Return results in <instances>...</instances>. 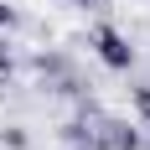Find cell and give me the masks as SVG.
I'll use <instances>...</instances> for the list:
<instances>
[{
  "instance_id": "1",
  "label": "cell",
  "mask_w": 150,
  "mask_h": 150,
  "mask_svg": "<svg viewBox=\"0 0 150 150\" xmlns=\"http://www.w3.org/2000/svg\"><path fill=\"white\" fill-rule=\"evenodd\" d=\"M88 42H93V52H98L104 67H114V73H129V67H135V47H129V36H124L119 26L98 21V26L88 31Z\"/></svg>"
},
{
  "instance_id": "8",
  "label": "cell",
  "mask_w": 150,
  "mask_h": 150,
  "mask_svg": "<svg viewBox=\"0 0 150 150\" xmlns=\"http://www.w3.org/2000/svg\"><path fill=\"white\" fill-rule=\"evenodd\" d=\"M73 150H93V140H88V145H73Z\"/></svg>"
},
{
  "instance_id": "4",
  "label": "cell",
  "mask_w": 150,
  "mask_h": 150,
  "mask_svg": "<svg viewBox=\"0 0 150 150\" xmlns=\"http://www.w3.org/2000/svg\"><path fill=\"white\" fill-rule=\"evenodd\" d=\"M0 140H5V145H11V150H26V135H21V129H5V135H0Z\"/></svg>"
},
{
  "instance_id": "3",
  "label": "cell",
  "mask_w": 150,
  "mask_h": 150,
  "mask_svg": "<svg viewBox=\"0 0 150 150\" xmlns=\"http://www.w3.org/2000/svg\"><path fill=\"white\" fill-rule=\"evenodd\" d=\"M135 109H140V119L150 124V88H135Z\"/></svg>"
},
{
  "instance_id": "5",
  "label": "cell",
  "mask_w": 150,
  "mask_h": 150,
  "mask_svg": "<svg viewBox=\"0 0 150 150\" xmlns=\"http://www.w3.org/2000/svg\"><path fill=\"white\" fill-rule=\"evenodd\" d=\"M11 73V47H5V36H0V78Z\"/></svg>"
},
{
  "instance_id": "2",
  "label": "cell",
  "mask_w": 150,
  "mask_h": 150,
  "mask_svg": "<svg viewBox=\"0 0 150 150\" xmlns=\"http://www.w3.org/2000/svg\"><path fill=\"white\" fill-rule=\"evenodd\" d=\"M93 150H140V135L129 129V124H98L93 129Z\"/></svg>"
},
{
  "instance_id": "7",
  "label": "cell",
  "mask_w": 150,
  "mask_h": 150,
  "mask_svg": "<svg viewBox=\"0 0 150 150\" xmlns=\"http://www.w3.org/2000/svg\"><path fill=\"white\" fill-rule=\"evenodd\" d=\"M67 5H93V0H67Z\"/></svg>"
},
{
  "instance_id": "6",
  "label": "cell",
  "mask_w": 150,
  "mask_h": 150,
  "mask_svg": "<svg viewBox=\"0 0 150 150\" xmlns=\"http://www.w3.org/2000/svg\"><path fill=\"white\" fill-rule=\"evenodd\" d=\"M5 26H16V11L5 5V0H0V31H5Z\"/></svg>"
}]
</instances>
